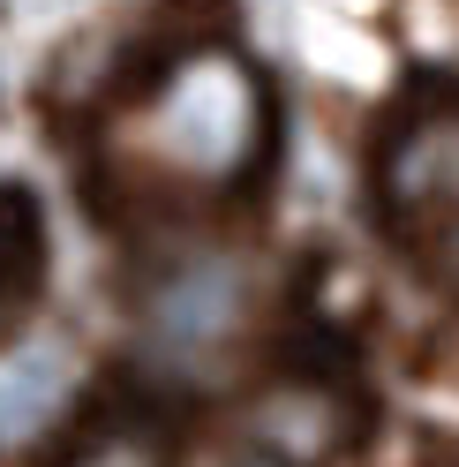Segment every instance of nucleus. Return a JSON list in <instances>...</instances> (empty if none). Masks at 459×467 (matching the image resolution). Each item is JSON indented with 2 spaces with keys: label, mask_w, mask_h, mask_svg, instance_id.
Returning a JSON list of instances; mask_svg holds the SVG:
<instances>
[{
  "label": "nucleus",
  "mask_w": 459,
  "mask_h": 467,
  "mask_svg": "<svg viewBox=\"0 0 459 467\" xmlns=\"http://www.w3.org/2000/svg\"><path fill=\"white\" fill-rule=\"evenodd\" d=\"M369 437V400L354 377L286 362L234 400V445L264 467H347Z\"/></svg>",
  "instance_id": "2"
},
{
  "label": "nucleus",
  "mask_w": 459,
  "mask_h": 467,
  "mask_svg": "<svg viewBox=\"0 0 459 467\" xmlns=\"http://www.w3.org/2000/svg\"><path fill=\"white\" fill-rule=\"evenodd\" d=\"M241 317H249V272L219 249H196L143 286V325L166 355H211L241 332Z\"/></svg>",
  "instance_id": "4"
},
{
  "label": "nucleus",
  "mask_w": 459,
  "mask_h": 467,
  "mask_svg": "<svg viewBox=\"0 0 459 467\" xmlns=\"http://www.w3.org/2000/svg\"><path fill=\"white\" fill-rule=\"evenodd\" d=\"M429 265H437V272H444V279L459 286V226H452V234H437V242H429Z\"/></svg>",
  "instance_id": "7"
},
{
  "label": "nucleus",
  "mask_w": 459,
  "mask_h": 467,
  "mask_svg": "<svg viewBox=\"0 0 459 467\" xmlns=\"http://www.w3.org/2000/svg\"><path fill=\"white\" fill-rule=\"evenodd\" d=\"M61 467H166V452L151 422H91L61 452Z\"/></svg>",
  "instance_id": "6"
},
{
  "label": "nucleus",
  "mask_w": 459,
  "mask_h": 467,
  "mask_svg": "<svg viewBox=\"0 0 459 467\" xmlns=\"http://www.w3.org/2000/svg\"><path fill=\"white\" fill-rule=\"evenodd\" d=\"M377 212L414 242L459 226V91H429L392 113L377 143Z\"/></svg>",
  "instance_id": "3"
},
{
  "label": "nucleus",
  "mask_w": 459,
  "mask_h": 467,
  "mask_svg": "<svg viewBox=\"0 0 459 467\" xmlns=\"http://www.w3.org/2000/svg\"><path fill=\"white\" fill-rule=\"evenodd\" d=\"M98 151L128 203H219L271 159V91L234 46H181L113 91Z\"/></svg>",
  "instance_id": "1"
},
{
  "label": "nucleus",
  "mask_w": 459,
  "mask_h": 467,
  "mask_svg": "<svg viewBox=\"0 0 459 467\" xmlns=\"http://www.w3.org/2000/svg\"><path fill=\"white\" fill-rule=\"evenodd\" d=\"M46 212L23 182H0V347H15L46 302Z\"/></svg>",
  "instance_id": "5"
}]
</instances>
